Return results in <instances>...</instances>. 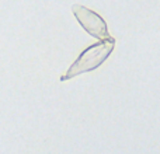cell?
Here are the masks:
<instances>
[{"mask_svg": "<svg viewBox=\"0 0 160 154\" xmlns=\"http://www.w3.org/2000/svg\"><path fill=\"white\" fill-rule=\"evenodd\" d=\"M114 48H115V39L112 36L105 38V39H100L98 42L90 45L70 65L68 72L61 77V81H66V80H70L79 75H83V73L96 70L97 67H100L110 58Z\"/></svg>", "mask_w": 160, "mask_h": 154, "instance_id": "cell-1", "label": "cell"}, {"mask_svg": "<svg viewBox=\"0 0 160 154\" xmlns=\"http://www.w3.org/2000/svg\"><path fill=\"white\" fill-rule=\"evenodd\" d=\"M72 13L79 21V24L83 27V30L88 35L94 36L97 39H105L110 38V32L107 28V22L100 14L90 8L84 7L82 4H73Z\"/></svg>", "mask_w": 160, "mask_h": 154, "instance_id": "cell-2", "label": "cell"}]
</instances>
